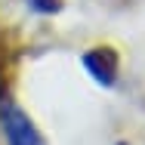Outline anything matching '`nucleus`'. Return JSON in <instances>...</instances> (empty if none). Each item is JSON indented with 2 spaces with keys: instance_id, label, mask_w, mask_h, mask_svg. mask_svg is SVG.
<instances>
[{
  "instance_id": "obj_1",
  "label": "nucleus",
  "mask_w": 145,
  "mask_h": 145,
  "mask_svg": "<svg viewBox=\"0 0 145 145\" xmlns=\"http://www.w3.org/2000/svg\"><path fill=\"white\" fill-rule=\"evenodd\" d=\"M0 127H3V136L9 145H43V136L37 133L31 117L12 102L0 105Z\"/></svg>"
},
{
  "instance_id": "obj_2",
  "label": "nucleus",
  "mask_w": 145,
  "mask_h": 145,
  "mask_svg": "<svg viewBox=\"0 0 145 145\" xmlns=\"http://www.w3.org/2000/svg\"><path fill=\"white\" fill-rule=\"evenodd\" d=\"M84 65H87L89 71H93V77L96 80H102V84H114V71H117V56L111 50H105V46H99V50H93L84 56Z\"/></svg>"
}]
</instances>
